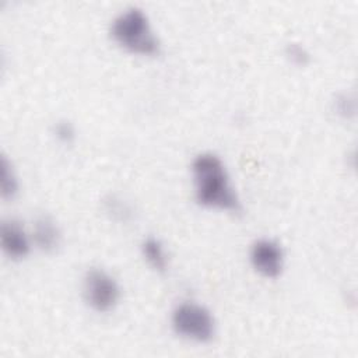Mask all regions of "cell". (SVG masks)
<instances>
[{"label":"cell","mask_w":358,"mask_h":358,"mask_svg":"<svg viewBox=\"0 0 358 358\" xmlns=\"http://www.w3.org/2000/svg\"><path fill=\"white\" fill-rule=\"evenodd\" d=\"M194 201L207 210L236 214L242 199L224 158L211 150L197 152L189 165Z\"/></svg>","instance_id":"obj_1"},{"label":"cell","mask_w":358,"mask_h":358,"mask_svg":"<svg viewBox=\"0 0 358 358\" xmlns=\"http://www.w3.org/2000/svg\"><path fill=\"white\" fill-rule=\"evenodd\" d=\"M108 35L119 49L136 57H155L162 49L161 38L151 17L137 4L120 8L110 18Z\"/></svg>","instance_id":"obj_2"},{"label":"cell","mask_w":358,"mask_h":358,"mask_svg":"<svg viewBox=\"0 0 358 358\" xmlns=\"http://www.w3.org/2000/svg\"><path fill=\"white\" fill-rule=\"evenodd\" d=\"M169 326L176 337L192 344H208L218 331L214 312L196 299H180L169 312Z\"/></svg>","instance_id":"obj_3"},{"label":"cell","mask_w":358,"mask_h":358,"mask_svg":"<svg viewBox=\"0 0 358 358\" xmlns=\"http://www.w3.org/2000/svg\"><path fill=\"white\" fill-rule=\"evenodd\" d=\"M80 288L83 302L95 313H110L122 302V284L119 278L105 267H88L81 277Z\"/></svg>","instance_id":"obj_4"},{"label":"cell","mask_w":358,"mask_h":358,"mask_svg":"<svg viewBox=\"0 0 358 358\" xmlns=\"http://www.w3.org/2000/svg\"><path fill=\"white\" fill-rule=\"evenodd\" d=\"M248 260L257 275L266 280H275L285 268L287 255L278 239L271 236H259L249 245Z\"/></svg>","instance_id":"obj_5"},{"label":"cell","mask_w":358,"mask_h":358,"mask_svg":"<svg viewBox=\"0 0 358 358\" xmlns=\"http://www.w3.org/2000/svg\"><path fill=\"white\" fill-rule=\"evenodd\" d=\"M29 227L17 217L3 218L0 224V250L10 262H22L34 250Z\"/></svg>","instance_id":"obj_6"},{"label":"cell","mask_w":358,"mask_h":358,"mask_svg":"<svg viewBox=\"0 0 358 358\" xmlns=\"http://www.w3.org/2000/svg\"><path fill=\"white\" fill-rule=\"evenodd\" d=\"M34 248L42 253H55L63 243V229L49 213L38 214L29 225Z\"/></svg>","instance_id":"obj_7"},{"label":"cell","mask_w":358,"mask_h":358,"mask_svg":"<svg viewBox=\"0 0 358 358\" xmlns=\"http://www.w3.org/2000/svg\"><path fill=\"white\" fill-rule=\"evenodd\" d=\"M144 263L157 274H164L171 267V253L166 243L155 235H147L138 245Z\"/></svg>","instance_id":"obj_8"},{"label":"cell","mask_w":358,"mask_h":358,"mask_svg":"<svg viewBox=\"0 0 358 358\" xmlns=\"http://www.w3.org/2000/svg\"><path fill=\"white\" fill-rule=\"evenodd\" d=\"M101 210L115 224H129L134 218L133 204L119 193H108L101 200Z\"/></svg>","instance_id":"obj_9"},{"label":"cell","mask_w":358,"mask_h":358,"mask_svg":"<svg viewBox=\"0 0 358 358\" xmlns=\"http://www.w3.org/2000/svg\"><path fill=\"white\" fill-rule=\"evenodd\" d=\"M21 190V180L18 171L4 152L0 157V197L4 201H13L17 199Z\"/></svg>","instance_id":"obj_10"},{"label":"cell","mask_w":358,"mask_h":358,"mask_svg":"<svg viewBox=\"0 0 358 358\" xmlns=\"http://www.w3.org/2000/svg\"><path fill=\"white\" fill-rule=\"evenodd\" d=\"M331 113L341 120H352L357 116V96L352 91H340L330 101Z\"/></svg>","instance_id":"obj_11"},{"label":"cell","mask_w":358,"mask_h":358,"mask_svg":"<svg viewBox=\"0 0 358 358\" xmlns=\"http://www.w3.org/2000/svg\"><path fill=\"white\" fill-rule=\"evenodd\" d=\"M284 57L291 66L298 69H303L309 66L312 62L310 50L306 48V45H303L299 41H289L285 43Z\"/></svg>","instance_id":"obj_12"},{"label":"cell","mask_w":358,"mask_h":358,"mask_svg":"<svg viewBox=\"0 0 358 358\" xmlns=\"http://www.w3.org/2000/svg\"><path fill=\"white\" fill-rule=\"evenodd\" d=\"M77 127L76 124L67 119V117H60L52 124V137L55 141H57L60 145H71L77 140Z\"/></svg>","instance_id":"obj_13"}]
</instances>
